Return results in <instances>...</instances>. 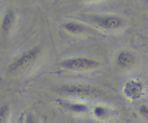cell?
Segmentation results:
<instances>
[{"label":"cell","instance_id":"cell-9","mask_svg":"<svg viewBox=\"0 0 148 123\" xmlns=\"http://www.w3.org/2000/svg\"><path fill=\"white\" fill-rule=\"evenodd\" d=\"M92 115L96 119L106 120L112 116V111L106 107L98 105L92 109Z\"/></svg>","mask_w":148,"mask_h":123},{"label":"cell","instance_id":"cell-4","mask_svg":"<svg viewBox=\"0 0 148 123\" xmlns=\"http://www.w3.org/2000/svg\"><path fill=\"white\" fill-rule=\"evenodd\" d=\"M88 20L97 27L105 30H117L125 24L124 18L115 14H91Z\"/></svg>","mask_w":148,"mask_h":123},{"label":"cell","instance_id":"cell-1","mask_svg":"<svg viewBox=\"0 0 148 123\" xmlns=\"http://www.w3.org/2000/svg\"><path fill=\"white\" fill-rule=\"evenodd\" d=\"M55 92L60 95L67 96L97 97L103 94L102 90L96 86L79 84L60 85L55 88Z\"/></svg>","mask_w":148,"mask_h":123},{"label":"cell","instance_id":"cell-11","mask_svg":"<svg viewBox=\"0 0 148 123\" xmlns=\"http://www.w3.org/2000/svg\"><path fill=\"white\" fill-rule=\"evenodd\" d=\"M10 108L7 105L0 107V123H6L10 116Z\"/></svg>","mask_w":148,"mask_h":123},{"label":"cell","instance_id":"cell-15","mask_svg":"<svg viewBox=\"0 0 148 123\" xmlns=\"http://www.w3.org/2000/svg\"><path fill=\"white\" fill-rule=\"evenodd\" d=\"M82 1H87V2H90V1H95V0H82Z\"/></svg>","mask_w":148,"mask_h":123},{"label":"cell","instance_id":"cell-12","mask_svg":"<svg viewBox=\"0 0 148 123\" xmlns=\"http://www.w3.org/2000/svg\"><path fill=\"white\" fill-rule=\"evenodd\" d=\"M139 112L143 118L148 120V105L143 104L140 105L139 107Z\"/></svg>","mask_w":148,"mask_h":123},{"label":"cell","instance_id":"cell-10","mask_svg":"<svg viewBox=\"0 0 148 123\" xmlns=\"http://www.w3.org/2000/svg\"><path fill=\"white\" fill-rule=\"evenodd\" d=\"M62 107L66 109V110H69L72 112H75V113H83L88 111V107L82 104L78 103H70V102H60Z\"/></svg>","mask_w":148,"mask_h":123},{"label":"cell","instance_id":"cell-6","mask_svg":"<svg viewBox=\"0 0 148 123\" xmlns=\"http://www.w3.org/2000/svg\"><path fill=\"white\" fill-rule=\"evenodd\" d=\"M137 60L134 53L130 50H121L117 54L116 58V63L122 69H128L134 66Z\"/></svg>","mask_w":148,"mask_h":123},{"label":"cell","instance_id":"cell-14","mask_svg":"<svg viewBox=\"0 0 148 123\" xmlns=\"http://www.w3.org/2000/svg\"><path fill=\"white\" fill-rule=\"evenodd\" d=\"M141 1L145 8L147 10H148V0H141Z\"/></svg>","mask_w":148,"mask_h":123},{"label":"cell","instance_id":"cell-3","mask_svg":"<svg viewBox=\"0 0 148 123\" xmlns=\"http://www.w3.org/2000/svg\"><path fill=\"white\" fill-rule=\"evenodd\" d=\"M40 54V48L39 46H34L25 50L10 63L8 68L9 71L19 73L27 70L36 63Z\"/></svg>","mask_w":148,"mask_h":123},{"label":"cell","instance_id":"cell-13","mask_svg":"<svg viewBox=\"0 0 148 123\" xmlns=\"http://www.w3.org/2000/svg\"><path fill=\"white\" fill-rule=\"evenodd\" d=\"M25 123H39V122L33 114L29 113L26 116Z\"/></svg>","mask_w":148,"mask_h":123},{"label":"cell","instance_id":"cell-5","mask_svg":"<svg viewBox=\"0 0 148 123\" xmlns=\"http://www.w3.org/2000/svg\"><path fill=\"white\" fill-rule=\"evenodd\" d=\"M144 91L145 87L142 82L136 79H131L124 85L123 93L127 99L137 100L143 96Z\"/></svg>","mask_w":148,"mask_h":123},{"label":"cell","instance_id":"cell-7","mask_svg":"<svg viewBox=\"0 0 148 123\" xmlns=\"http://www.w3.org/2000/svg\"><path fill=\"white\" fill-rule=\"evenodd\" d=\"M17 21V14L12 9H9L3 14L1 21V30L4 34L10 33Z\"/></svg>","mask_w":148,"mask_h":123},{"label":"cell","instance_id":"cell-2","mask_svg":"<svg viewBox=\"0 0 148 123\" xmlns=\"http://www.w3.org/2000/svg\"><path fill=\"white\" fill-rule=\"evenodd\" d=\"M101 64L99 60L93 58L77 56L64 59L59 63V66L61 69L70 71H85L98 69Z\"/></svg>","mask_w":148,"mask_h":123},{"label":"cell","instance_id":"cell-8","mask_svg":"<svg viewBox=\"0 0 148 123\" xmlns=\"http://www.w3.org/2000/svg\"><path fill=\"white\" fill-rule=\"evenodd\" d=\"M62 28L71 35H81L86 31L85 26L76 21H67L62 24Z\"/></svg>","mask_w":148,"mask_h":123}]
</instances>
